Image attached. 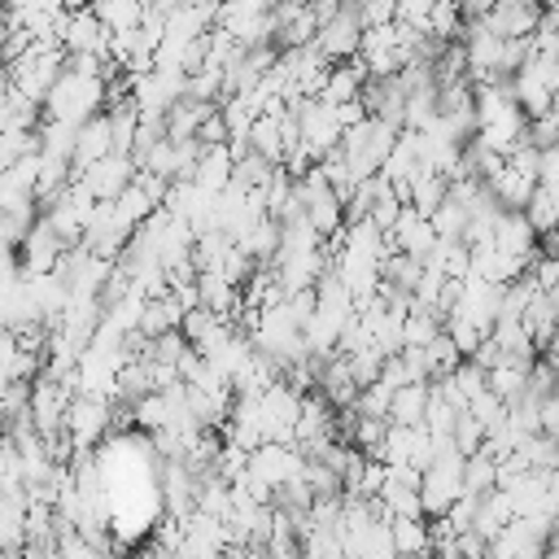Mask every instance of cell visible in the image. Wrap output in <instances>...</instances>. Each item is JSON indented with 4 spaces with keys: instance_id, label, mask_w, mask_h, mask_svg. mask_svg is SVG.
<instances>
[{
    "instance_id": "obj_1",
    "label": "cell",
    "mask_w": 559,
    "mask_h": 559,
    "mask_svg": "<svg viewBox=\"0 0 559 559\" xmlns=\"http://www.w3.org/2000/svg\"><path fill=\"white\" fill-rule=\"evenodd\" d=\"M44 105H48V118H52V122L79 127V122H87V118L100 114V105H105V83H100V79H74V74L61 70L57 83L48 87Z\"/></svg>"
},
{
    "instance_id": "obj_2",
    "label": "cell",
    "mask_w": 559,
    "mask_h": 559,
    "mask_svg": "<svg viewBox=\"0 0 559 559\" xmlns=\"http://www.w3.org/2000/svg\"><path fill=\"white\" fill-rule=\"evenodd\" d=\"M109 415H114V402L109 397L74 393L66 402V415H61V437L70 441L74 454H83V450H92L96 441L109 437Z\"/></svg>"
},
{
    "instance_id": "obj_3",
    "label": "cell",
    "mask_w": 559,
    "mask_h": 559,
    "mask_svg": "<svg viewBox=\"0 0 559 559\" xmlns=\"http://www.w3.org/2000/svg\"><path fill=\"white\" fill-rule=\"evenodd\" d=\"M301 411V393L275 380L266 393H258V419H262V441L271 445H293V424Z\"/></svg>"
},
{
    "instance_id": "obj_4",
    "label": "cell",
    "mask_w": 559,
    "mask_h": 559,
    "mask_svg": "<svg viewBox=\"0 0 559 559\" xmlns=\"http://www.w3.org/2000/svg\"><path fill=\"white\" fill-rule=\"evenodd\" d=\"M358 35H362V26H358V4H336V17L314 31L310 48H314L328 66H332V61H354V57H358Z\"/></svg>"
},
{
    "instance_id": "obj_5",
    "label": "cell",
    "mask_w": 559,
    "mask_h": 559,
    "mask_svg": "<svg viewBox=\"0 0 559 559\" xmlns=\"http://www.w3.org/2000/svg\"><path fill=\"white\" fill-rule=\"evenodd\" d=\"M131 179H135V166H131V157H118V153H105L100 162H92L87 170H79V183L92 192L96 205H109Z\"/></svg>"
},
{
    "instance_id": "obj_6",
    "label": "cell",
    "mask_w": 559,
    "mask_h": 559,
    "mask_svg": "<svg viewBox=\"0 0 559 559\" xmlns=\"http://www.w3.org/2000/svg\"><path fill=\"white\" fill-rule=\"evenodd\" d=\"M542 22V4L533 0H498L485 9V26L498 35V39H528Z\"/></svg>"
},
{
    "instance_id": "obj_7",
    "label": "cell",
    "mask_w": 559,
    "mask_h": 559,
    "mask_svg": "<svg viewBox=\"0 0 559 559\" xmlns=\"http://www.w3.org/2000/svg\"><path fill=\"white\" fill-rule=\"evenodd\" d=\"M384 240H389V253H406V258H415V262H424V258L432 253V245H437L428 218L415 214L411 205H402V214H397V223L389 227Z\"/></svg>"
},
{
    "instance_id": "obj_8",
    "label": "cell",
    "mask_w": 559,
    "mask_h": 559,
    "mask_svg": "<svg viewBox=\"0 0 559 559\" xmlns=\"http://www.w3.org/2000/svg\"><path fill=\"white\" fill-rule=\"evenodd\" d=\"M362 83H367V74H362V66H358V57L354 61H332L328 70H323V79H319V96L314 100H323V105H349V100H358V92H362Z\"/></svg>"
},
{
    "instance_id": "obj_9",
    "label": "cell",
    "mask_w": 559,
    "mask_h": 559,
    "mask_svg": "<svg viewBox=\"0 0 559 559\" xmlns=\"http://www.w3.org/2000/svg\"><path fill=\"white\" fill-rule=\"evenodd\" d=\"M109 153V127H105V114L87 118L74 127V153H70V170H87L92 162H100Z\"/></svg>"
},
{
    "instance_id": "obj_10",
    "label": "cell",
    "mask_w": 559,
    "mask_h": 559,
    "mask_svg": "<svg viewBox=\"0 0 559 559\" xmlns=\"http://www.w3.org/2000/svg\"><path fill=\"white\" fill-rule=\"evenodd\" d=\"M227 179H231V157H227V144H201V157H197V166H192V183L201 188V192H223L227 188Z\"/></svg>"
},
{
    "instance_id": "obj_11",
    "label": "cell",
    "mask_w": 559,
    "mask_h": 559,
    "mask_svg": "<svg viewBox=\"0 0 559 559\" xmlns=\"http://www.w3.org/2000/svg\"><path fill=\"white\" fill-rule=\"evenodd\" d=\"M179 319H183L179 301H175L170 293H162V297H148V301L140 306V323H135V332L153 341V336H162V332H175Z\"/></svg>"
},
{
    "instance_id": "obj_12",
    "label": "cell",
    "mask_w": 559,
    "mask_h": 559,
    "mask_svg": "<svg viewBox=\"0 0 559 559\" xmlns=\"http://www.w3.org/2000/svg\"><path fill=\"white\" fill-rule=\"evenodd\" d=\"M524 336L533 341V349H550V332H555V293H537L524 314H520Z\"/></svg>"
},
{
    "instance_id": "obj_13",
    "label": "cell",
    "mask_w": 559,
    "mask_h": 559,
    "mask_svg": "<svg viewBox=\"0 0 559 559\" xmlns=\"http://www.w3.org/2000/svg\"><path fill=\"white\" fill-rule=\"evenodd\" d=\"M424 411H428V384H402L393 397H389V424L397 428H419L424 424Z\"/></svg>"
},
{
    "instance_id": "obj_14",
    "label": "cell",
    "mask_w": 559,
    "mask_h": 559,
    "mask_svg": "<svg viewBox=\"0 0 559 559\" xmlns=\"http://www.w3.org/2000/svg\"><path fill=\"white\" fill-rule=\"evenodd\" d=\"M87 13H92L109 35H118V31H135V26H140L144 4H131V0H122V4H118V0H105V4H92Z\"/></svg>"
},
{
    "instance_id": "obj_15",
    "label": "cell",
    "mask_w": 559,
    "mask_h": 559,
    "mask_svg": "<svg viewBox=\"0 0 559 559\" xmlns=\"http://www.w3.org/2000/svg\"><path fill=\"white\" fill-rule=\"evenodd\" d=\"M441 332V314L428 306H406L402 314V345H428Z\"/></svg>"
},
{
    "instance_id": "obj_16",
    "label": "cell",
    "mask_w": 559,
    "mask_h": 559,
    "mask_svg": "<svg viewBox=\"0 0 559 559\" xmlns=\"http://www.w3.org/2000/svg\"><path fill=\"white\" fill-rule=\"evenodd\" d=\"M520 214H524V223L533 227V236L546 240V236L555 231V192H550V188H533V197L524 201Z\"/></svg>"
},
{
    "instance_id": "obj_17",
    "label": "cell",
    "mask_w": 559,
    "mask_h": 559,
    "mask_svg": "<svg viewBox=\"0 0 559 559\" xmlns=\"http://www.w3.org/2000/svg\"><path fill=\"white\" fill-rule=\"evenodd\" d=\"M493 472H498V463H493L485 450L467 454V459H463V493H467V498L489 493V489H493Z\"/></svg>"
},
{
    "instance_id": "obj_18",
    "label": "cell",
    "mask_w": 559,
    "mask_h": 559,
    "mask_svg": "<svg viewBox=\"0 0 559 559\" xmlns=\"http://www.w3.org/2000/svg\"><path fill=\"white\" fill-rule=\"evenodd\" d=\"M393 555H424L428 550V520H389Z\"/></svg>"
},
{
    "instance_id": "obj_19",
    "label": "cell",
    "mask_w": 559,
    "mask_h": 559,
    "mask_svg": "<svg viewBox=\"0 0 559 559\" xmlns=\"http://www.w3.org/2000/svg\"><path fill=\"white\" fill-rule=\"evenodd\" d=\"M297 480L306 485L310 502H314V498H341V476H336L332 467H323V463L301 459V476H297Z\"/></svg>"
},
{
    "instance_id": "obj_20",
    "label": "cell",
    "mask_w": 559,
    "mask_h": 559,
    "mask_svg": "<svg viewBox=\"0 0 559 559\" xmlns=\"http://www.w3.org/2000/svg\"><path fill=\"white\" fill-rule=\"evenodd\" d=\"M389 397H393V393H389L384 384H362L349 411H354L358 419H376V424H389V419H384V415H389Z\"/></svg>"
},
{
    "instance_id": "obj_21",
    "label": "cell",
    "mask_w": 559,
    "mask_h": 559,
    "mask_svg": "<svg viewBox=\"0 0 559 559\" xmlns=\"http://www.w3.org/2000/svg\"><path fill=\"white\" fill-rule=\"evenodd\" d=\"M218 323H223L218 314H210V310H201V306H197V310H188V314L179 319V336H183V341L197 349V345H201V341H205V336H210Z\"/></svg>"
},
{
    "instance_id": "obj_22",
    "label": "cell",
    "mask_w": 559,
    "mask_h": 559,
    "mask_svg": "<svg viewBox=\"0 0 559 559\" xmlns=\"http://www.w3.org/2000/svg\"><path fill=\"white\" fill-rule=\"evenodd\" d=\"M192 345L179 336V328L175 332H162V336H153V349H148V362H157V367H175L183 354H188Z\"/></svg>"
},
{
    "instance_id": "obj_23",
    "label": "cell",
    "mask_w": 559,
    "mask_h": 559,
    "mask_svg": "<svg viewBox=\"0 0 559 559\" xmlns=\"http://www.w3.org/2000/svg\"><path fill=\"white\" fill-rule=\"evenodd\" d=\"M445 380H450V389H454L463 402H472L476 393H485V371H480V367H472L467 358H463V362H459V367H454Z\"/></svg>"
}]
</instances>
